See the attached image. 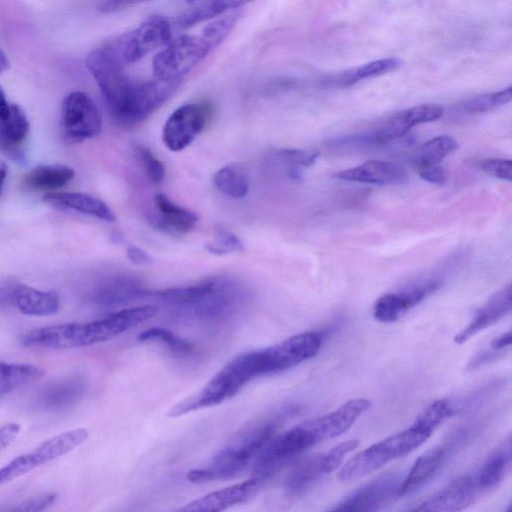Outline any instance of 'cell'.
Here are the masks:
<instances>
[{
	"mask_svg": "<svg viewBox=\"0 0 512 512\" xmlns=\"http://www.w3.org/2000/svg\"><path fill=\"white\" fill-rule=\"evenodd\" d=\"M322 345V336L317 332H304L280 343L266 347L272 374L290 369L314 357Z\"/></svg>",
	"mask_w": 512,
	"mask_h": 512,
	"instance_id": "cell-15",
	"label": "cell"
},
{
	"mask_svg": "<svg viewBox=\"0 0 512 512\" xmlns=\"http://www.w3.org/2000/svg\"><path fill=\"white\" fill-rule=\"evenodd\" d=\"M293 411V407H284L252 420L235 433L214 455L208 466L189 471L188 480L193 483H204L237 477L254 464L275 436L281 423Z\"/></svg>",
	"mask_w": 512,
	"mask_h": 512,
	"instance_id": "cell-1",
	"label": "cell"
},
{
	"mask_svg": "<svg viewBox=\"0 0 512 512\" xmlns=\"http://www.w3.org/2000/svg\"><path fill=\"white\" fill-rule=\"evenodd\" d=\"M252 0H202L182 13L176 21L180 28H190L205 22L229 10L240 8Z\"/></svg>",
	"mask_w": 512,
	"mask_h": 512,
	"instance_id": "cell-32",
	"label": "cell"
},
{
	"mask_svg": "<svg viewBox=\"0 0 512 512\" xmlns=\"http://www.w3.org/2000/svg\"><path fill=\"white\" fill-rule=\"evenodd\" d=\"M44 201L53 205L68 208L96 217L105 221H114L113 211L102 200L79 192H49Z\"/></svg>",
	"mask_w": 512,
	"mask_h": 512,
	"instance_id": "cell-29",
	"label": "cell"
},
{
	"mask_svg": "<svg viewBox=\"0 0 512 512\" xmlns=\"http://www.w3.org/2000/svg\"><path fill=\"white\" fill-rule=\"evenodd\" d=\"M57 500V494L55 493H43L35 497H31L17 506L12 508L13 511H43L52 506Z\"/></svg>",
	"mask_w": 512,
	"mask_h": 512,
	"instance_id": "cell-43",
	"label": "cell"
},
{
	"mask_svg": "<svg viewBox=\"0 0 512 512\" xmlns=\"http://www.w3.org/2000/svg\"><path fill=\"white\" fill-rule=\"evenodd\" d=\"M438 279H428L394 293L378 298L373 307V316L382 323L397 321L409 309L422 302L439 289Z\"/></svg>",
	"mask_w": 512,
	"mask_h": 512,
	"instance_id": "cell-13",
	"label": "cell"
},
{
	"mask_svg": "<svg viewBox=\"0 0 512 512\" xmlns=\"http://www.w3.org/2000/svg\"><path fill=\"white\" fill-rule=\"evenodd\" d=\"M481 495L474 474L462 475L452 480L433 496L421 502L414 511L452 512L472 505Z\"/></svg>",
	"mask_w": 512,
	"mask_h": 512,
	"instance_id": "cell-17",
	"label": "cell"
},
{
	"mask_svg": "<svg viewBox=\"0 0 512 512\" xmlns=\"http://www.w3.org/2000/svg\"><path fill=\"white\" fill-rule=\"evenodd\" d=\"M432 433L413 423L407 429L391 435L352 456L341 467L338 478L342 482L366 476L387 463L404 457L422 445Z\"/></svg>",
	"mask_w": 512,
	"mask_h": 512,
	"instance_id": "cell-5",
	"label": "cell"
},
{
	"mask_svg": "<svg viewBox=\"0 0 512 512\" xmlns=\"http://www.w3.org/2000/svg\"><path fill=\"white\" fill-rule=\"evenodd\" d=\"M275 157L285 165L290 178L300 179L301 169L313 165L319 157V152L305 149H281L275 153Z\"/></svg>",
	"mask_w": 512,
	"mask_h": 512,
	"instance_id": "cell-36",
	"label": "cell"
},
{
	"mask_svg": "<svg viewBox=\"0 0 512 512\" xmlns=\"http://www.w3.org/2000/svg\"><path fill=\"white\" fill-rule=\"evenodd\" d=\"M370 405L366 398L350 399L336 410L304 422L316 443H320L346 432Z\"/></svg>",
	"mask_w": 512,
	"mask_h": 512,
	"instance_id": "cell-16",
	"label": "cell"
},
{
	"mask_svg": "<svg viewBox=\"0 0 512 512\" xmlns=\"http://www.w3.org/2000/svg\"><path fill=\"white\" fill-rule=\"evenodd\" d=\"M86 388L87 383L80 376L57 379L39 390L33 406L40 411H58L68 408L83 397Z\"/></svg>",
	"mask_w": 512,
	"mask_h": 512,
	"instance_id": "cell-19",
	"label": "cell"
},
{
	"mask_svg": "<svg viewBox=\"0 0 512 512\" xmlns=\"http://www.w3.org/2000/svg\"><path fill=\"white\" fill-rule=\"evenodd\" d=\"M10 62L6 53L0 47V74L9 68Z\"/></svg>",
	"mask_w": 512,
	"mask_h": 512,
	"instance_id": "cell-51",
	"label": "cell"
},
{
	"mask_svg": "<svg viewBox=\"0 0 512 512\" xmlns=\"http://www.w3.org/2000/svg\"><path fill=\"white\" fill-rule=\"evenodd\" d=\"M443 108L435 104H422L402 110L381 124L379 127L342 140H337L340 146L349 145H380L403 137L413 127L438 120L443 115Z\"/></svg>",
	"mask_w": 512,
	"mask_h": 512,
	"instance_id": "cell-9",
	"label": "cell"
},
{
	"mask_svg": "<svg viewBox=\"0 0 512 512\" xmlns=\"http://www.w3.org/2000/svg\"><path fill=\"white\" fill-rule=\"evenodd\" d=\"M127 258L136 265H148L152 263V257L143 249L136 246H129Z\"/></svg>",
	"mask_w": 512,
	"mask_h": 512,
	"instance_id": "cell-48",
	"label": "cell"
},
{
	"mask_svg": "<svg viewBox=\"0 0 512 512\" xmlns=\"http://www.w3.org/2000/svg\"><path fill=\"white\" fill-rule=\"evenodd\" d=\"M171 40L172 29L169 21L162 16L154 15L110 43L123 63L128 65L165 47Z\"/></svg>",
	"mask_w": 512,
	"mask_h": 512,
	"instance_id": "cell-10",
	"label": "cell"
},
{
	"mask_svg": "<svg viewBox=\"0 0 512 512\" xmlns=\"http://www.w3.org/2000/svg\"><path fill=\"white\" fill-rule=\"evenodd\" d=\"M150 0H103L99 5L102 13H114Z\"/></svg>",
	"mask_w": 512,
	"mask_h": 512,
	"instance_id": "cell-46",
	"label": "cell"
},
{
	"mask_svg": "<svg viewBox=\"0 0 512 512\" xmlns=\"http://www.w3.org/2000/svg\"><path fill=\"white\" fill-rule=\"evenodd\" d=\"M262 375H270L266 348L240 354L221 368L200 390L171 407L168 416L178 417L218 405Z\"/></svg>",
	"mask_w": 512,
	"mask_h": 512,
	"instance_id": "cell-4",
	"label": "cell"
},
{
	"mask_svg": "<svg viewBox=\"0 0 512 512\" xmlns=\"http://www.w3.org/2000/svg\"><path fill=\"white\" fill-rule=\"evenodd\" d=\"M460 439L461 437L458 436L422 454L414 462L408 474L403 477L398 496L409 494L430 480L447 461Z\"/></svg>",
	"mask_w": 512,
	"mask_h": 512,
	"instance_id": "cell-20",
	"label": "cell"
},
{
	"mask_svg": "<svg viewBox=\"0 0 512 512\" xmlns=\"http://www.w3.org/2000/svg\"><path fill=\"white\" fill-rule=\"evenodd\" d=\"M511 437L503 440L485 459L474 477L481 495L495 491L511 469Z\"/></svg>",
	"mask_w": 512,
	"mask_h": 512,
	"instance_id": "cell-23",
	"label": "cell"
},
{
	"mask_svg": "<svg viewBox=\"0 0 512 512\" xmlns=\"http://www.w3.org/2000/svg\"><path fill=\"white\" fill-rule=\"evenodd\" d=\"M155 306L120 310L87 323H67L31 330L20 337L23 346L43 349H71L111 340L153 317Z\"/></svg>",
	"mask_w": 512,
	"mask_h": 512,
	"instance_id": "cell-2",
	"label": "cell"
},
{
	"mask_svg": "<svg viewBox=\"0 0 512 512\" xmlns=\"http://www.w3.org/2000/svg\"><path fill=\"white\" fill-rule=\"evenodd\" d=\"M21 427L17 423H8L0 427V451L8 447L19 435Z\"/></svg>",
	"mask_w": 512,
	"mask_h": 512,
	"instance_id": "cell-47",
	"label": "cell"
},
{
	"mask_svg": "<svg viewBox=\"0 0 512 512\" xmlns=\"http://www.w3.org/2000/svg\"><path fill=\"white\" fill-rule=\"evenodd\" d=\"M512 98L511 86L492 93L476 96L465 102L464 108L470 113L486 112L510 102Z\"/></svg>",
	"mask_w": 512,
	"mask_h": 512,
	"instance_id": "cell-39",
	"label": "cell"
},
{
	"mask_svg": "<svg viewBox=\"0 0 512 512\" xmlns=\"http://www.w3.org/2000/svg\"><path fill=\"white\" fill-rule=\"evenodd\" d=\"M209 119V108L202 103L178 107L166 120L162 140L165 146L178 152L189 146L203 131Z\"/></svg>",
	"mask_w": 512,
	"mask_h": 512,
	"instance_id": "cell-12",
	"label": "cell"
},
{
	"mask_svg": "<svg viewBox=\"0 0 512 512\" xmlns=\"http://www.w3.org/2000/svg\"><path fill=\"white\" fill-rule=\"evenodd\" d=\"M264 483L251 477L232 486L208 493L187 503L180 511L218 512L251 499Z\"/></svg>",
	"mask_w": 512,
	"mask_h": 512,
	"instance_id": "cell-18",
	"label": "cell"
},
{
	"mask_svg": "<svg viewBox=\"0 0 512 512\" xmlns=\"http://www.w3.org/2000/svg\"><path fill=\"white\" fill-rule=\"evenodd\" d=\"M403 478L397 473H387L361 487L330 510L374 511L398 496Z\"/></svg>",
	"mask_w": 512,
	"mask_h": 512,
	"instance_id": "cell-14",
	"label": "cell"
},
{
	"mask_svg": "<svg viewBox=\"0 0 512 512\" xmlns=\"http://www.w3.org/2000/svg\"><path fill=\"white\" fill-rule=\"evenodd\" d=\"M157 211L156 225L171 234L189 233L198 221V215L170 200L165 194L154 196Z\"/></svg>",
	"mask_w": 512,
	"mask_h": 512,
	"instance_id": "cell-26",
	"label": "cell"
},
{
	"mask_svg": "<svg viewBox=\"0 0 512 512\" xmlns=\"http://www.w3.org/2000/svg\"><path fill=\"white\" fill-rule=\"evenodd\" d=\"M89 432L75 428L55 435L29 452L21 454L0 468V487L41 465L71 452L85 442Z\"/></svg>",
	"mask_w": 512,
	"mask_h": 512,
	"instance_id": "cell-7",
	"label": "cell"
},
{
	"mask_svg": "<svg viewBox=\"0 0 512 512\" xmlns=\"http://www.w3.org/2000/svg\"><path fill=\"white\" fill-rule=\"evenodd\" d=\"M400 64L397 58L379 59L340 73L332 81L338 86L347 87L364 79L394 71Z\"/></svg>",
	"mask_w": 512,
	"mask_h": 512,
	"instance_id": "cell-33",
	"label": "cell"
},
{
	"mask_svg": "<svg viewBox=\"0 0 512 512\" xmlns=\"http://www.w3.org/2000/svg\"><path fill=\"white\" fill-rule=\"evenodd\" d=\"M12 109V104L8 102L6 95L0 86V120L6 118Z\"/></svg>",
	"mask_w": 512,
	"mask_h": 512,
	"instance_id": "cell-50",
	"label": "cell"
},
{
	"mask_svg": "<svg viewBox=\"0 0 512 512\" xmlns=\"http://www.w3.org/2000/svg\"><path fill=\"white\" fill-rule=\"evenodd\" d=\"M138 340L145 341H157L165 344L169 350L177 356H188L193 351V344L184 338L176 335L172 331L161 328L153 327L143 331L138 336Z\"/></svg>",
	"mask_w": 512,
	"mask_h": 512,
	"instance_id": "cell-37",
	"label": "cell"
},
{
	"mask_svg": "<svg viewBox=\"0 0 512 512\" xmlns=\"http://www.w3.org/2000/svg\"><path fill=\"white\" fill-rule=\"evenodd\" d=\"M157 297L192 318L212 323L232 317L243 305L246 293L234 280L216 277L191 286L163 290Z\"/></svg>",
	"mask_w": 512,
	"mask_h": 512,
	"instance_id": "cell-3",
	"label": "cell"
},
{
	"mask_svg": "<svg viewBox=\"0 0 512 512\" xmlns=\"http://www.w3.org/2000/svg\"><path fill=\"white\" fill-rule=\"evenodd\" d=\"M458 148L457 141L447 135L434 137L424 143L414 156V163L419 168L440 164L448 155Z\"/></svg>",
	"mask_w": 512,
	"mask_h": 512,
	"instance_id": "cell-34",
	"label": "cell"
},
{
	"mask_svg": "<svg viewBox=\"0 0 512 512\" xmlns=\"http://www.w3.org/2000/svg\"><path fill=\"white\" fill-rule=\"evenodd\" d=\"M134 150L135 156L149 181L155 185L161 184L165 177V167L163 163L143 145H136Z\"/></svg>",
	"mask_w": 512,
	"mask_h": 512,
	"instance_id": "cell-40",
	"label": "cell"
},
{
	"mask_svg": "<svg viewBox=\"0 0 512 512\" xmlns=\"http://www.w3.org/2000/svg\"><path fill=\"white\" fill-rule=\"evenodd\" d=\"M186 1L189 2V3H192V2H195L197 0H186Z\"/></svg>",
	"mask_w": 512,
	"mask_h": 512,
	"instance_id": "cell-53",
	"label": "cell"
},
{
	"mask_svg": "<svg viewBox=\"0 0 512 512\" xmlns=\"http://www.w3.org/2000/svg\"><path fill=\"white\" fill-rule=\"evenodd\" d=\"M214 48L216 47L203 31L198 35H181L171 40L154 56L153 76L161 80H182Z\"/></svg>",
	"mask_w": 512,
	"mask_h": 512,
	"instance_id": "cell-6",
	"label": "cell"
},
{
	"mask_svg": "<svg viewBox=\"0 0 512 512\" xmlns=\"http://www.w3.org/2000/svg\"><path fill=\"white\" fill-rule=\"evenodd\" d=\"M216 188L227 196L241 199L248 194L249 180L243 170L236 165H226L213 176Z\"/></svg>",
	"mask_w": 512,
	"mask_h": 512,
	"instance_id": "cell-35",
	"label": "cell"
},
{
	"mask_svg": "<svg viewBox=\"0 0 512 512\" xmlns=\"http://www.w3.org/2000/svg\"><path fill=\"white\" fill-rule=\"evenodd\" d=\"M418 173L421 179L432 184L441 185L447 179L445 169L439 164L419 168Z\"/></svg>",
	"mask_w": 512,
	"mask_h": 512,
	"instance_id": "cell-45",
	"label": "cell"
},
{
	"mask_svg": "<svg viewBox=\"0 0 512 512\" xmlns=\"http://www.w3.org/2000/svg\"><path fill=\"white\" fill-rule=\"evenodd\" d=\"M75 176L71 167L61 164H42L23 177V186L30 190H56L66 186Z\"/></svg>",
	"mask_w": 512,
	"mask_h": 512,
	"instance_id": "cell-30",
	"label": "cell"
},
{
	"mask_svg": "<svg viewBox=\"0 0 512 512\" xmlns=\"http://www.w3.org/2000/svg\"><path fill=\"white\" fill-rule=\"evenodd\" d=\"M334 176L349 182L375 185H400L408 181L407 172L402 166L382 160H369L356 167L339 171Z\"/></svg>",
	"mask_w": 512,
	"mask_h": 512,
	"instance_id": "cell-21",
	"label": "cell"
},
{
	"mask_svg": "<svg viewBox=\"0 0 512 512\" xmlns=\"http://www.w3.org/2000/svg\"><path fill=\"white\" fill-rule=\"evenodd\" d=\"M512 307L511 285L495 292L475 313L471 322L454 337L457 344H463L477 333L485 330L506 316Z\"/></svg>",
	"mask_w": 512,
	"mask_h": 512,
	"instance_id": "cell-22",
	"label": "cell"
},
{
	"mask_svg": "<svg viewBox=\"0 0 512 512\" xmlns=\"http://www.w3.org/2000/svg\"><path fill=\"white\" fill-rule=\"evenodd\" d=\"M206 249L210 253L223 255L241 252L244 250V246L237 235L222 226H218L214 230V242L207 244Z\"/></svg>",
	"mask_w": 512,
	"mask_h": 512,
	"instance_id": "cell-41",
	"label": "cell"
},
{
	"mask_svg": "<svg viewBox=\"0 0 512 512\" xmlns=\"http://www.w3.org/2000/svg\"><path fill=\"white\" fill-rule=\"evenodd\" d=\"M43 374V369L34 364L0 360V398L38 381Z\"/></svg>",
	"mask_w": 512,
	"mask_h": 512,
	"instance_id": "cell-31",
	"label": "cell"
},
{
	"mask_svg": "<svg viewBox=\"0 0 512 512\" xmlns=\"http://www.w3.org/2000/svg\"><path fill=\"white\" fill-rule=\"evenodd\" d=\"M17 309L30 316H50L58 312L60 298L53 290H39L27 285H18L12 293Z\"/></svg>",
	"mask_w": 512,
	"mask_h": 512,
	"instance_id": "cell-28",
	"label": "cell"
},
{
	"mask_svg": "<svg viewBox=\"0 0 512 512\" xmlns=\"http://www.w3.org/2000/svg\"><path fill=\"white\" fill-rule=\"evenodd\" d=\"M61 128L64 139L70 143L93 138L101 132V114L89 95L82 91H73L64 98Z\"/></svg>",
	"mask_w": 512,
	"mask_h": 512,
	"instance_id": "cell-11",
	"label": "cell"
},
{
	"mask_svg": "<svg viewBox=\"0 0 512 512\" xmlns=\"http://www.w3.org/2000/svg\"><path fill=\"white\" fill-rule=\"evenodd\" d=\"M505 353V350H496L490 347V349L479 351L471 360H469L466 369L475 370L479 367L486 365L501 358Z\"/></svg>",
	"mask_w": 512,
	"mask_h": 512,
	"instance_id": "cell-44",
	"label": "cell"
},
{
	"mask_svg": "<svg viewBox=\"0 0 512 512\" xmlns=\"http://www.w3.org/2000/svg\"><path fill=\"white\" fill-rule=\"evenodd\" d=\"M480 168L486 174L501 180L511 181L512 162L506 159L488 158L480 162Z\"/></svg>",
	"mask_w": 512,
	"mask_h": 512,
	"instance_id": "cell-42",
	"label": "cell"
},
{
	"mask_svg": "<svg viewBox=\"0 0 512 512\" xmlns=\"http://www.w3.org/2000/svg\"><path fill=\"white\" fill-rule=\"evenodd\" d=\"M511 345V331H507L495 338L490 347L496 350H505Z\"/></svg>",
	"mask_w": 512,
	"mask_h": 512,
	"instance_id": "cell-49",
	"label": "cell"
},
{
	"mask_svg": "<svg viewBox=\"0 0 512 512\" xmlns=\"http://www.w3.org/2000/svg\"><path fill=\"white\" fill-rule=\"evenodd\" d=\"M334 470L327 453L309 456L291 469L286 477L284 487L287 494L291 496L305 492L311 485L319 480L324 474Z\"/></svg>",
	"mask_w": 512,
	"mask_h": 512,
	"instance_id": "cell-25",
	"label": "cell"
},
{
	"mask_svg": "<svg viewBox=\"0 0 512 512\" xmlns=\"http://www.w3.org/2000/svg\"><path fill=\"white\" fill-rule=\"evenodd\" d=\"M457 413V408L448 400L440 399L431 403L416 418L414 423L433 433L446 419Z\"/></svg>",
	"mask_w": 512,
	"mask_h": 512,
	"instance_id": "cell-38",
	"label": "cell"
},
{
	"mask_svg": "<svg viewBox=\"0 0 512 512\" xmlns=\"http://www.w3.org/2000/svg\"><path fill=\"white\" fill-rule=\"evenodd\" d=\"M316 443L305 422L274 436L253 465L251 477L265 483L296 456Z\"/></svg>",
	"mask_w": 512,
	"mask_h": 512,
	"instance_id": "cell-8",
	"label": "cell"
},
{
	"mask_svg": "<svg viewBox=\"0 0 512 512\" xmlns=\"http://www.w3.org/2000/svg\"><path fill=\"white\" fill-rule=\"evenodd\" d=\"M143 289L138 281L131 277H112L104 280L92 293V300L96 305L115 307L126 304L139 298Z\"/></svg>",
	"mask_w": 512,
	"mask_h": 512,
	"instance_id": "cell-27",
	"label": "cell"
},
{
	"mask_svg": "<svg viewBox=\"0 0 512 512\" xmlns=\"http://www.w3.org/2000/svg\"><path fill=\"white\" fill-rule=\"evenodd\" d=\"M30 124L25 112L12 104L10 114L0 120V152L14 161L24 158Z\"/></svg>",
	"mask_w": 512,
	"mask_h": 512,
	"instance_id": "cell-24",
	"label": "cell"
},
{
	"mask_svg": "<svg viewBox=\"0 0 512 512\" xmlns=\"http://www.w3.org/2000/svg\"><path fill=\"white\" fill-rule=\"evenodd\" d=\"M7 176V165L4 161L0 160V192Z\"/></svg>",
	"mask_w": 512,
	"mask_h": 512,
	"instance_id": "cell-52",
	"label": "cell"
}]
</instances>
